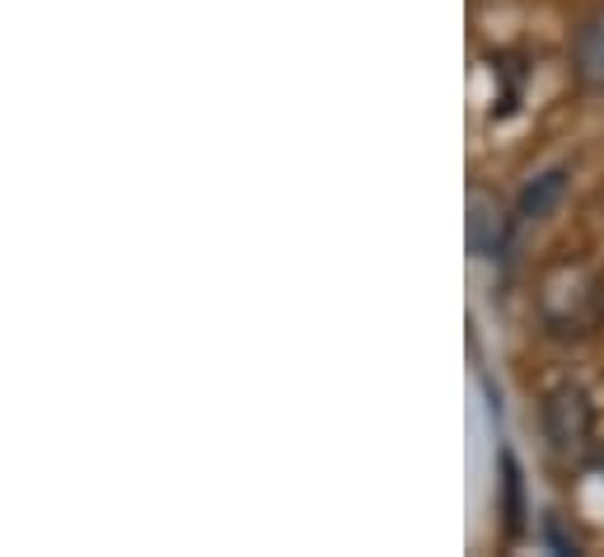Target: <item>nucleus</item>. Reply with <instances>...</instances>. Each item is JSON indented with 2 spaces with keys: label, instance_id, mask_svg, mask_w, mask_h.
I'll return each mask as SVG.
<instances>
[{
  "label": "nucleus",
  "instance_id": "obj_1",
  "mask_svg": "<svg viewBox=\"0 0 604 557\" xmlns=\"http://www.w3.org/2000/svg\"><path fill=\"white\" fill-rule=\"evenodd\" d=\"M539 315L557 338H581L604 319V286L586 267H557L539 291Z\"/></svg>",
  "mask_w": 604,
  "mask_h": 557
},
{
  "label": "nucleus",
  "instance_id": "obj_5",
  "mask_svg": "<svg viewBox=\"0 0 604 557\" xmlns=\"http://www.w3.org/2000/svg\"><path fill=\"white\" fill-rule=\"evenodd\" d=\"M572 71L586 89L604 95V10L581 19V29L572 33Z\"/></svg>",
  "mask_w": 604,
  "mask_h": 557
},
{
  "label": "nucleus",
  "instance_id": "obj_3",
  "mask_svg": "<svg viewBox=\"0 0 604 557\" xmlns=\"http://www.w3.org/2000/svg\"><path fill=\"white\" fill-rule=\"evenodd\" d=\"M464 235H468V253L483 262H502L516 235V216H506L497 197H487L483 188L468 192V216H464Z\"/></svg>",
  "mask_w": 604,
  "mask_h": 557
},
{
  "label": "nucleus",
  "instance_id": "obj_4",
  "mask_svg": "<svg viewBox=\"0 0 604 557\" xmlns=\"http://www.w3.org/2000/svg\"><path fill=\"white\" fill-rule=\"evenodd\" d=\"M567 183H572V169L567 165H553L544 173H534L529 183L521 188L516 197V230H529V226H544V220L563 207V197H567Z\"/></svg>",
  "mask_w": 604,
  "mask_h": 557
},
{
  "label": "nucleus",
  "instance_id": "obj_2",
  "mask_svg": "<svg viewBox=\"0 0 604 557\" xmlns=\"http://www.w3.org/2000/svg\"><path fill=\"white\" fill-rule=\"evenodd\" d=\"M544 436L553 445V455L563 459H581L591 450V436H595V408L581 385L563 380L544 394Z\"/></svg>",
  "mask_w": 604,
  "mask_h": 557
}]
</instances>
